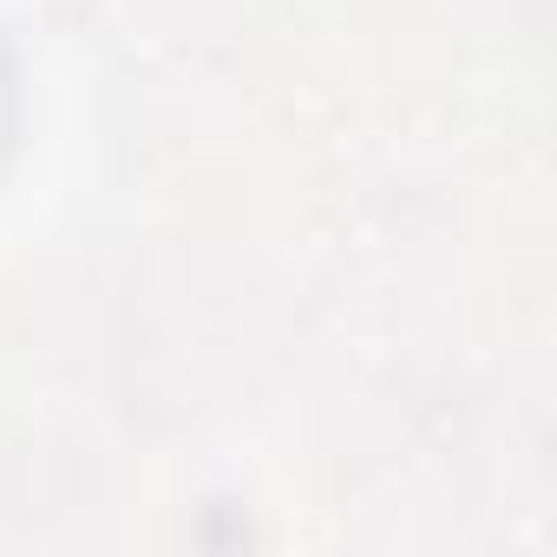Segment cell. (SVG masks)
Here are the masks:
<instances>
[{
  "instance_id": "obj_1",
  "label": "cell",
  "mask_w": 557,
  "mask_h": 557,
  "mask_svg": "<svg viewBox=\"0 0 557 557\" xmlns=\"http://www.w3.org/2000/svg\"><path fill=\"white\" fill-rule=\"evenodd\" d=\"M14 138H21V73H14V53L0 47V164H8Z\"/></svg>"
}]
</instances>
